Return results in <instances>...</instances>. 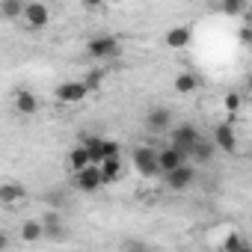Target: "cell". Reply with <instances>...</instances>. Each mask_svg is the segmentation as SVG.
<instances>
[{"label":"cell","mask_w":252,"mask_h":252,"mask_svg":"<svg viewBox=\"0 0 252 252\" xmlns=\"http://www.w3.org/2000/svg\"><path fill=\"white\" fill-rule=\"evenodd\" d=\"M86 54H89L92 60H113V57L122 54V48H119V39H116V36L104 33V36H92V39H89Z\"/></svg>","instance_id":"obj_1"},{"label":"cell","mask_w":252,"mask_h":252,"mask_svg":"<svg viewBox=\"0 0 252 252\" xmlns=\"http://www.w3.org/2000/svg\"><path fill=\"white\" fill-rule=\"evenodd\" d=\"M134 169H137L143 178H155V175H158V149L140 146V149L134 152Z\"/></svg>","instance_id":"obj_2"},{"label":"cell","mask_w":252,"mask_h":252,"mask_svg":"<svg viewBox=\"0 0 252 252\" xmlns=\"http://www.w3.org/2000/svg\"><path fill=\"white\" fill-rule=\"evenodd\" d=\"M199 140H202V137H199V131L193 128V125H178V128L172 131V137H169V146L178 149V152H184V155H190V149H193Z\"/></svg>","instance_id":"obj_3"},{"label":"cell","mask_w":252,"mask_h":252,"mask_svg":"<svg viewBox=\"0 0 252 252\" xmlns=\"http://www.w3.org/2000/svg\"><path fill=\"white\" fill-rule=\"evenodd\" d=\"M184 163H190L187 155L178 152V149H172V146H166V149L158 152V175H169L172 169H178V166H184Z\"/></svg>","instance_id":"obj_4"},{"label":"cell","mask_w":252,"mask_h":252,"mask_svg":"<svg viewBox=\"0 0 252 252\" xmlns=\"http://www.w3.org/2000/svg\"><path fill=\"white\" fill-rule=\"evenodd\" d=\"M163 181H166V187H169L172 193H181V190H187V187H190V184L196 181V166L184 163V166L172 169L169 175H163Z\"/></svg>","instance_id":"obj_5"},{"label":"cell","mask_w":252,"mask_h":252,"mask_svg":"<svg viewBox=\"0 0 252 252\" xmlns=\"http://www.w3.org/2000/svg\"><path fill=\"white\" fill-rule=\"evenodd\" d=\"M21 18L27 21L30 30H45L51 24V9L45 3H24V15Z\"/></svg>","instance_id":"obj_6"},{"label":"cell","mask_w":252,"mask_h":252,"mask_svg":"<svg viewBox=\"0 0 252 252\" xmlns=\"http://www.w3.org/2000/svg\"><path fill=\"white\" fill-rule=\"evenodd\" d=\"M54 95H57V101H63V104H77V101H83V98L89 95V89L83 86V80H65V83H60V86L54 89Z\"/></svg>","instance_id":"obj_7"},{"label":"cell","mask_w":252,"mask_h":252,"mask_svg":"<svg viewBox=\"0 0 252 252\" xmlns=\"http://www.w3.org/2000/svg\"><path fill=\"white\" fill-rule=\"evenodd\" d=\"M214 149H220V152H237V134H234V128H231V125L228 122H222V125H217V128H214Z\"/></svg>","instance_id":"obj_8"},{"label":"cell","mask_w":252,"mask_h":252,"mask_svg":"<svg viewBox=\"0 0 252 252\" xmlns=\"http://www.w3.org/2000/svg\"><path fill=\"white\" fill-rule=\"evenodd\" d=\"M74 181H77V190H83V193H98V190L104 187L98 166H86V169H80V172L74 175Z\"/></svg>","instance_id":"obj_9"},{"label":"cell","mask_w":252,"mask_h":252,"mask_svg":"<svg viewBox=\"0 0 252 252\" xmlns=\"http://www.w3.org/2000/svg\"><path fill=\"white\" fill-rule=\"evenodd\" d=\"M39 222H42V231H45V237H48V240H57V243H60V240H65V234H68V231H65L63 220L57 217V211H48Z\"/></svg>","instance_id":"obj_10"},{"label":"cell","mask_w":252,"mask_h":252,"mask_svg":"<svg viewBox=\"0 0 252 252\" xmlns=\"http://www.w3.org/2000/svg\"><path fill=\"white\" fill-rule=\"evenodd\" d=\"M169 122H172V113H169L166 107H155V110H149V116H146V128H149L152 134H163V131L169 128Z\"/></svg>","instance_id":"obj_11"},{"label":"cell","mask_w":252,"mask_h":252,"mask_svg":"<svg viewBox=\"0 0 252 252\" xmlns=\"http://www.w3.org/2000/svg\"><path fill=\"white\" fill-rule=\"evenodd\" d=\"M98 172H101L104 184H116L122 178V172H125V163H122V158H110V160L98 163Z\"/></svg>","instance_id":"obj_12"},{"label":"cell","mask_w":252,"mask_h":252,"mask_svg":"<svg viewBox=\"0 0 252 252\" xmlns=\"http://www.w3.org/2000/svg\"><path fill=\"white\" fill-rule=\"evenodd\" d=\"M15 110L21 116H33V113H39V98L30 89H18L15 92Z\"/></svg>","instance_id":"obj_13"},{"label":"cell","mask_w":252,"mask_h":252,"mask_svg":"<svg viewBox=\"0 0 252 252\" xmlns=\"http://www.w3.org/2000/svg\"><path fill=\"white\" fill-rule=\"evenodd\" d=\"M24 196H27V190H24V184H18V181L0 184V202H3V205H15V202H21Z\"/></svg>","instance_id":"obj_14"},{"label":"cell","mask_w":252,"mask_h":252,"mask_svg":"<svg viewBox=\"0 0 252 252\" xmlns=\"http://www.w3.org/2000/svg\"><path fill=\"white\" fill-rule=\"evenodd\" d=\"M214 143H208V140H199L193 149H190V155H187V160H193V163H211L214 160Z\"/></svg>","instance_id":"obj_15"},{"label":"cell","mask_w":252,"mask_h":252,"mask_svg":"<svg viewBox=\"0 0 252 252\" xmlns=\"http://www.w3.org/2000/svg\"><path fill=\"white\" fill-rule=\"evenodd\" d=\"M187 45H190V27H172V30L166 33V48L181 51V48H187Z\"/></svg>","instance_id":"obj_16"},{"label":"cell","mask_w":252,"mask_h":252,"mask_svg":"<svg viewBox=\"0 0 252 252\" xmlns=\"http://www.w3.org/2000/svg\"><path fill=\"white\" fill-rule=\"evenodd\" d=\"M86 166H92V160H89L86 149H83V146H74V149L68 152V169L77 175V172H80V169H86Z\"/></svg>","instance_id":"obj_17"},{"label":"cell","mask_w":252,"mask_h":252,"mask_svg":"<svg viewBox=\"0 0 252 252\" xmlns=\"http://www.w3.org/2000/svg\"><path fill=\"white\" fill-rule=\"evenodd\" d=\"M42 237H45V231H42V222L39 220H27L21 225V240L24 243H39Z\"/></svg>","instance_id":"obj_18"},{"label":"cell","mask_w":252,"mask_h":252,"mask_svg":"<svg viewBox=\"0 0 252 252\" xmlns=\"http://www.w3.org/2000/svg\"><path fill=\"white\" fill-rule=\"evenodd\" d=\"M175 89H178L181 95H190V92L199 89V77H196L193 71H181V74L175 77Z\"/></svg>","instance_id":"obj_19"},{"label":"cell","mask_w":252,"mask_h":252,"mask_svg":"<svg viewBox=\"0 0 252 252\" xmlns=\"http://www.w3.org/2000/svg\"><path fill=\"white\" fill-rule=\"evenodd\" d=\"M0 15H3L6 21H15L24 15V3L21 0H0Z\"/></svg>","instance_id":"obj_20"},{"label":"cell","mask_w":252,"mask_h":252,"mask_svg":"<svg viewBox=\"0 0 252 252\" xmlns=\"http://www.w3.org/2000/svg\"><path fill=\"white\" fill-rule=\"evenodd\" d=\"M220 12L222 15H240V12H246V0H222L220 3Z\"/></svg>","instance_id":"obj_21"},{"label":"cell","mask_w":252,"mask_h":252,"mask_svg":"<svg viewBox=\"0 0 252 252\" xmlns=\"http://www.w3.org/2000/svg\"><path fill=\"white\" fill-rule=\"evenodd\" d=\"M243 246H246V240H243V234H237V231L225 234V240H222V249H225V252H240Z\"/></svg>","instance_id":"obj_22"},{"label":"cell","mask_w":252,"mask_h":252,"mask_svg":"<svg viewBox=\"0 0 252 252\" xmlns=\"http://www.w3.org/2000/svg\"><path fill=\"white\" fill-rule=\"evenodd\" d=\"M98 155H101V163H104V160H110V158H119V143H116V140H104Z\"/></svg>","instance_id":"obj_23"},{"label":"cell","mask_w":252,"mask_h":252,"mask_svg":"<svg viewBox=\"0 0 252 252\" xmlns=\"http://www.w3.org/2000/svg\"><path fill=\"white\" fill-rule=\"evenodd\" d=\"M101 83H104V71H98V68H95V71H89V74H86V80H83V86H86L89 92H92V89H98Z\"/></svg>","instance_id":"obj_24"},{"label":"cell","mask_w":252,"mask_h":252,"mask_svg":"<svg viewBox=\"0 0 252 252\" xmlns=\"http://www.w3.org/2000/svg\"><path fill=\"white\" fill-rule=\"evenodd\" d=\"M222 104H225V110H228V113H234V110L240 107V95H237V92H228V95L222 98Z\"/></svg>","instance_id":"obj_25"},{"label":"cell","mask_w":252,"mask_h":252,"mask_svg":"<svg viewBox=\"0 0 252 252\" xmlns=\"http://www.w3.org/2000/svg\"><path fill=\"white\" fill-rule=\"evenodd\" d=\"M249 39H252V27L246 24V27L240 30V42H243V45H249Z\"/></svg>","instance_id":"obj_26"},{"label":"cell","mask_w":252,"mask_h":252,"mask_svg":"<svg viewBox=\"0 0 252 252\" xmlns=\"http://www.w3.org/2000/svg\"><path fill=\"white\" fill-rule=\"evenodd\" d=\"M9 246V237H6V231H0V252H3Z\"/></svg>","instance_id":"obj_27"},{"label":"cell","mask_w":252,"mask_h":252,"mask_svg":"<svg viewBox=\"0 0 252 252\" xmlns=\"http://www.w3.org/2000/svg\"><path fill=\"white\" fill-rule=\"evenodd\" d=\"M240 252H252V249H249V246H243V249H240Z\"/></svg>","instance_id":"obj_28"}]
</instances>
